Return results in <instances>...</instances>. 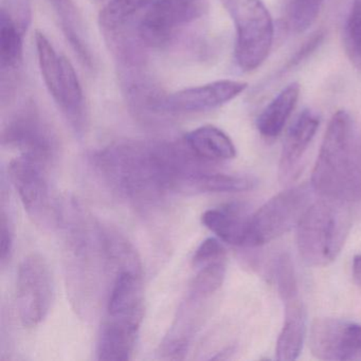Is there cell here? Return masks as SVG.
I'll return each mask as SVG.
<instances>
[{"instance_id":"30bf717a","label":"cell","mask_w":361,"mask_h":361,"mask_svg":"<svg viewBox=\"0 0 361 361\" xmlns=\"http://www.w3.org/2000/svg\"><path fill=\"white\" fill-rule=\"evenodd\" d=\"M310 348L321 360H361V325L341 319H316L310 327Z\"/></svg>"},{"instance_id":"ffe728a7","label":"cell","mask_w":361,"mask_h":361,"mask_svg":"<svg viewBox=\"0 0 361 361\" xmlns=\"http://www.w3.org/2000/svg\"><path fill=\"white\" fill-rule=\"evenodd\" d=\"M300 96V85L289 84L257 118V130L266 138H276L282 133L285 124L293 114Z\"/></svg>"},{"instance_id":"ba28073f","label":"cell","mask_w":361,"mask_h":361,"mask_svg":"<svg viewBox=\"0 0 361 361\" xmlns=\"http://www.w3.org/2000/svg\"><path fill=\"white\" fill-rule=\"evenodd\" d=\"M1 141L5 147L18 149L20 155L49 166L58 157L56 134L32 103L25 105L10 118L4 128Z\"/></svg>"},{"instance_id":"9c48e42d","label":"cell","mask_w":361,"mask_h":361,"mask_svg":"<svg viewBox=\"0 0 361 361\" xmlns=\"http://www.w3.org/2000/svg\"><path fill=\"white\" fill-rule=\"evenodd\" d=\"M207 10V0H154L139 25V37L145 45L162 47Z\"/></svg>"},{"instance_id":"5b68a950","label":"cell","mask_w":361,"mask_h":361,"mask_svg":"<svg viewBox=\"0 0 361 361\" xmlns=\"http://www.w3.org/2000/svg\"><path fill=\"white\" fill-rule=\"evenodd\" d=\"M312 185L288 188L250 215L245 247L267 244L297 227L312 204Z\"/></svg>"},{"instance_id":"4dcf8cb0","label":"cell","mask_w":361,"mask_h":361,"mask_svg":"<svg viewBox=\"0 0 361 361\" xmlns=\"http://www.w3.org/2000/svg\"><path fill=\"white\" fill-rule=\"evenodd\" d=\"M354 3L358 4V5L361 6V0H352Z\"/></svg>"},{"instance_id":"44dd1931","label":"cell","mask_w":361,"mask_h":361,"mask_svg":"<svg viewBox=\"0 0 361 361\" xmlns=\"http://www.w3.org/2000/svg\"><path fill=\"white\" fill-rule=\"evenodd\" d=\"M49 1L56 9L59 18H61L63 31L71 42V45L73 46L75 51L78 52L81 61H83L87 66H90L92 56L84 42L80 16L73 0H49Z\"/></svg>"},{"instance_id":"7402d4cb","label":"cell","mask_w":361,"mask_h":361,"mask_svg":"<svg viewBox=\"0 0 361 361\" xmlns=\"http://www.w3.org/2000/svg\"><path fill=\"white\" fill-rule=\"evenodd\" d=\"M35 48L42 77L54 101L60 96L61 56L56 54L49 39L41 31L35 32Z\"/></svg>"},{"instance_id":"f546056e","label":"cell","mask_w":361,"mask_h":361,"mask_svg":"<svg viewBox=\"0 0 361 361\" xmlns=\"http://www.w3.org/2000/svg\"><path fill=\"white\" fill-rule=\"evenodd\" d=\"M352 270L355 282L361 286V255H356L354 257Z\"/></svg>"},{"instance_id":"cb8c5ba5","label":"cell","mask_w":361,"mask_h":361,"mask_svg":"<svg viewBox=\"0 0 361 361\" xmlns=\"http://www.w3.org/2000/svg\"><path fill=\"white\" fill-rule=\"evenodd\" d=\"M154 0H111L99 16L100 26L107 32H115L143 8L149 7Z\"/></svg>"},{"instance_id":"f1b7e54d","label":"cell","mask_w":361,"mask_h":361,"mask_svg":"<svg viewBox=\"0 0 361 361\" xmlns=\"http://www.w3.org/2000/svg\"><path fill=\"white\" fill-rule=\"evenodd\" d=\"M324 37L325 35L323 31H318V32L312 35V37L299 48V50L293 54V58L287 62V64L285 65V71H290L293 67L301 64L310 54H314V52L318 49L319 46L323 43Z\"/></svg>"},{"instance_id":"3957f363","label":"cell","mask_w":361,"mask_h":361,"mask_svg":"<svg viewBox=\"0 0 361 361\" xmlns=\"http://www.w3.org/2000/svg\"><path fill=\"white\" fill-rule=\"evenodd\" d=\"M352 228L348 202L321 197L312 202L297 226V244L306 265L324 267L341 252Z\"/></svg>"},{"instance_id":"6da1fadb","label":"cell","mask_w":361,"mask_h":361,"mask_svg":"<svg viewBox=\"0 0 361 361\" xmlns=\"http://www.w3.org/2000/svg\"><path fill=\"white\" fill-rule=\"evenodd\" d=\"M92 162L116 193L141 208L194 193L209 166L185 141H120L97 152Z\"/></svg>"},{"instance_id":"7c38bea8","label":"cell","mask_w":361,"mask_h":361,"mask_svg":"<svg viewBox=\"0 0 361 361\" xmlns=\"http://www.w3.org/2000/svg\"><path fill=\"white\" fill-rule=\"evenodd\" d=\"M320 126V117L304 109L291 124L281 153L279 178L283 185L293 183L301 172L302 160Z\"/></svg>"},{"instance_id":"8fae6325","label":"cell","mask_w":361,"mask_h":361,"mask_svg":"<svg viewBox=\"0 0 361 361\" xmlns=\"http://www.w3.org/2000/svg\"><path fill=\"white\" fill-rule=\"evenodd\" d=\"M245 82L221 80L174 92L156 103V111L170 114L202 113L217 109L247 90Z\"/></svg>"},{"instance_id":"2e32d148","label":"cell","mask_w":361,"mask_h":361,"mask_svg":"<svg viewBox=\"0 0 361 361\" xmlns=\"http://www.w3.org/2000/svg\"><path fill=\"white\" fill-rule=\"evenodd\" d=\"M285 306L284 323L276 341V359L293 361L298 359L306 336V312L299 295L282 300Z\"/></svg>"},{"instance_id":"5bb4252c","label":"cell","mask_w":361,"mask_h":361,"mask_svg":"<svg viewBox=\"0 0 361 361\" xmlns=\"http://www.w3.org/2000/svg\"><path fill=\"white\" fill-rule=\"evenodd\" d=\"M142 321L106 317L97 344L99 360L128 361L136 348Z\"/></svg>"},{"instance_id":"d4e9b609","label":"cell","mask_w":361,"mask_h":361,"mask_svg":"<svg viewBox=\"0 0 361 361\" xmlns=\"http://www.w3.org/2000/svg\"><path fill=\"white\" fill-rule=\"evenodd\" d=\"M324 0H289L285 14L287 30L293 35L305 32L314 25Z\"/></svg>"},{"instance_id":"277c9868","label":"cell","mask_w":361,"mask_h":361,"mask_svg":"<svg viewBox=\"0 0 361 361\" xmlns=\"http://www.w3.org/2000/svg\"><path fill=\"white\" fill-rule=\"evenodd\" d=\"M236 30L235 61L243 71L259 68L274 42L271 16L262 0H219Z\"/></svg>"},{"instance_id":"4316f807","label":"cell","mask_w":361,"mask_h":361,"mask_svg":"<svg viewBox=\"0 0 361 361\" xmlns=\"http://www.w3.org/2000/svg\"><path fill=\"white\" fill-rule=\"evenodd\" d=\"M14 238H16V228H14L13 217L3 204L1 213H0V261H1V265H5L11 257Z\"/></svg>"},{"instance_id":"e0dca14e","label":"cell","mask_w":361,"mask_h":361,"mask_svg":"<svg viewBox=\"0 0 361 361\" xmlns=\"http://www.w3.org/2000/svg\"><path fill=\"white\" fill-rule=\"evenodd\" d=\"M27 23L14 16L5 7L0 12V69L1 80L20 69L24 60V35Z\"/></svg>"},{"instance_id":"603a6c76","label":"cell","mask_w":361,"mask_h":361,"mask_svg":"<svg viewBox=\"0 0 361 361\" xmlns=\"http://www.w3.org/2000/svg\"><path fill=\"white\" fill-rule=\"evenodd\" d=\"M196 268L197 274L192 281L189 293L207 300L221 288L225 281L227 257L202 264Z\"/></svg>"},{"instance_id":"8992f818","label":"cell","mask_w":361,"mask_h":361,"mask_svg":"<svg viewBox=\"0 0 361 361\" xmlns=\"http://www.w3.org/2000/svg\"><path fill=\"white\" fill-rule=\"evenodd\" d=\"M49 166L27 156L10 161L8 175L31 219L42 227H52L61 219L48 177Z\"/></svg>"},{"instance_id":"d6986e66","label":"cell","mask_w":361,"mask_h":361,"mask_svg":"<svg viewBox=\"0 0 361 361\" xmlns=\"http://www.w3.org/2000/svg\"><path fill=\"white\" fill-rule=\"evenodd\" d=\"M183 141L195 155L213 164L227 161L236 156L233 141L216 126L195 128L185 135Z\"/></svg>"},{"instance_id":"ac0fdd59","label":"cell","mask_w":361,"mask_h":361,"mask_svg":"<svg viewBox=\"0 0 361 361\" xmlns=\"http://www.w3.org/2000/svg\"><path fill=\"white\" fill-rule=\"evenodd\" d=\"M56 104L62 109L75 134L86 130L85 101L75 67L66 56H61L60 96Z\"/></svg>"},{"instance_id":"52a82bcc","label":"cell","mask_w":361,"mask_h":361,"mask_svg":"<svg viewBox=\"0 0 361 361\" xmlns=\"http://www.w3.org/2000/svg\"><path fill=\"white\" fill-rule=\"evenodd\" d=\"M54 285L49 264L41 255H28L18 267L16 307L25 327L37 326L49 314Z\"/></svg>"},{"instance_id":"7a4b0ae2","label":"cell","mask_w":361,"mask_h":361,"mask_svg":"<svg viewBox=\"0 0 361 361\" xmlns=\"http://www.w3.org/2000/svg\"><path fill=\"white\" fill-rule=\"evenodd\" d=\"M310 185L321 197L361 200V142L345 111H337L329 121Z\"/></svg>"},{"instance_id":"9a60e30c","label":"cell","mask_w":361,"mask_h":361,"mask_svg":"<svg viewBox=\"0 0 361 361\" xmlns=\"http://www.w3.org/2000/svg\"><path fill=\"white\" fill-rule=\"evenodd\" d=\"M250 215L244 204L231 202L207 210L202 215V223L221 242L245 247Z\"/></svg>"},{"instance_id":"484cf974","label":"cell","mask_w":361,"mask_h":361,"mask_svg":"<svg viewBox=\"0 0 361 361\" xmlns=\"http://www.w3.org/2000/svg\"><path fill=\"white\" fill-rule=\"evenodd\" d=\"M343 43L348 60L361 73V6L353 1L344 25Z\"/></svg>"},{"instance_id":"83f0119b","label":"cell","mask_w":361,"mask_h":361,"mask_svg":"<svg viewBox=\"0 0 361 361\" xmlns=\"http://www.w3.org/2000/svg\"><path fill=\"white\" fill-rule=\"evenodd\" d=\"M224 257H227V253L225 247L221 244V240L219 238H209L196 249L192 262L194 267H198L202 264Z\"/></svg>"},{"instance_id":"4fadbf2b","label":"cell","mask_w":361,"mask_h":361,"mask_svg":"<svg viewBox=\"0 0 361 361\" xmlns=\"http://www.w3.org/2000/svg\"><path fill=\"white\" fill-rule=\"evenodd\" d=\"M106 310V317L111 318L143 321L145 303L141 266L116 269V276L107 298Z\"/></svg>"}]
</instances>
